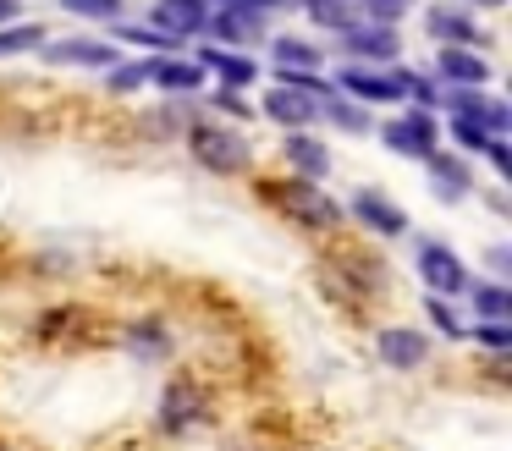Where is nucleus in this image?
I'll return each mask as SVG.
<instances>
[{
	"mask_svg": "<svg viewBox=\"0 0 512 451\" xmlns=\"http://www.w3.org/2000/svg\"><path fill=\"white\" fill-rule=\"evenodd\" d=\"M188 149H193V160H199L204 171H215V176H237V171H248V160H254V143H248L243 132H232V127H215V121H199V127L188 132Z\"/></svg>",
	"mask_w": 512,
	"mask_h": 451,
	"instance_id": "obj_1",
	"label": "nucleus"
},
{
	"mask_svg": "<svg viewBox=\"0 0 512 451\" xmlns=\"http://www.w3.org/2000/svg\"><path fill=\"white\" fill-rule=\"evenodd\" d=\"M281 204H287V215L298 220V226H314V231L342 226V204H336L331 193H320V182H309V176H292V187L281 193Z\"/></svg>",
	"mask_w": 512,
	"mask_h": 451,
	"instance_id": "obj_2",
	"label": "nucleus"
},
{
	"mask_svg": "<svg viewBox=\"0 0 512 451\" xmlns=\"http://www.w3.org/2000/svg\"><path fill=\"white\" fill-rule=\"evenodd\" d=\"M380 143H386L391 154H408V160H430L435 143H441V127H435L430 110H413V116H402V121H386V127H380Z\"/></svg>",
	"mask_w": 512,
	"mask_h": 451,
	"instance_id": "obj_3",
	"label": "nucleus"
},
{
	"mask_svg": "<svg viewBox=\"0 0 512 451\" xmlns=\"http://www.w3.org/2000/svg\"><path fill=\"white\" fill-rule=\"evenodd\" d=\"M419 275H424V286H430V297L468 292V270L446 242H419Z\"/></svg>",
	"mask_w": 512,
	"mask_h": 451,
	"instance_id": "obj_4",
	"label": "nucleus"
},
{
	"mask_svg": "<svg viewBox=\"0 0 512 451\" xmlns=\"http://www.w3.org/2000/svg\"><path fill=\"white\" fill-rule=\"evenodd\" d=\"M210 0H160L149 11V28H160L166 39H188V33H204L210 28Z\"/></svg>",
	"mask_w": 512,
	"mask_h": 451,
	"instance_id": "obj_5",
	"label": "nucleus"
},
{
	"mask_svg": "<svg viewBox=\"0 0 512 451\" xmlns=\"http://www.w3.org/2000/svg\"><path fill=\"white\" fill-rule=\"evenodd\" d=\"M375 358L391 363V369H419L430 358V336L424 330H408V325H391L375 336Z\"/></svg>",
	"mask_w": 512,
	"mask_h": 451,
	"instance_id": "obj_6",
	"label": "nucleus"
},
{
	"mask_svg": "<svg viewBox=\"0 0 512 451\" xmlns=\"http://www.w3.org/2000/svg\"><path fill=\"white\" fill-rule=\"evenodd\" d=\"M342 39L347 55H358V61H397V28H380V22H353V28L336 33Z\"/></svg>",
	"mask_w": 512,
	"mask_h": 451,
	"instance_id": "obj_7",
	"label": "nucleus"
},
{
	"mask_svg": "<svg viewBox=\"0 0 512 451\" xmlns=\"http://www.w3.org/2000/svg\"><path fill=\"white\" fill-rule=\"evenodd\" d=\"M45 61L50 66H100V72H111V66L122 61V50H116V44H100V39H56V44H45Z\"/></svg>",
	"mask_w": 512,
	"mask_h": 451,
	"instance_id": "obj_8",
	"label": "nucleus"
},
{
	"mask_svg": "<svg viewBox=\"0 0 512 451\" xmlns=\"http://www.w3.org/2000/svg\"><path fill=\"white\" fill-rule=\"evenodd\" d=\"M353 215H358V226H369L375 237H402V231H408V215H402L386 193H375V187L353 193Z\"/></svg>",
	"mask_w": 512,
	"mask_h": 451,
	"instance_id": "obj_9",
	"label": "nucleus"
},
{
	"mask_svg": "<svg viewBox=\"0 0 512 451\" xmlns=\"http://www.w3.org/2000/svg\"><path fill=\"white\" fill-rule=\"evenodd\" d=\"M265 116H270V121H281L287 132H303L314 116H320V99H314V94H298V88H281V83H276V88L265 94Z\"/></svg>",
	"mask_w": 512,
	"mask_h": 451,
	"instance_id": "obj_10",
	"label": "nucleus"
},
{
	"mask_svg": "<svg viewBox=\"0 0 512 451\" xmlns=\"http://www.w3.org/2000/svg\"><path fill=\"white\" fill-rule=\"evenodd\" d=\"M424 33H430V39H441V44H485V33L474 28V17H468L463 6H430L424 11Z\"/></svg>",
	"mask_w": 512,
	"mask_h": 451,
	"instance_id": "obj_11",
	"label": "nucleus"
},
{
	"mask_svg": "<svg viewBox=\"0 0 512 451\" xmlns=\"http://www.w3.org/2000/svg\"><path fill=\"white\" fill-rule=\"evenodd\" d=\"M424 165H430V176H435V198H441V204H463L468 187H474V171H468L463 154H441V149H435Z\"/></svg>",
	"mask_w": 512,
	"mask_h": 451,
	"instance_id": "obj_12",
	"label": "nucleus"
},
{
	"mask_svg": "<svg viewBox=\"0 0 512 451\" xmlns=\"http://www.w3.org/2000/svg\"><path fill=\"white\" fill-rule=\"evenodd\" d=\"M210 33L226 44H254L265 39V11H243V6H215L210 11Z\"/></svg>",
	"mask_w": 512,
	"mask_h": 451,
	"instance_id": "obj_13",
	"label": "nucleus"
},
{
	"mask_svg": "<svg viewBox=\"0 0 512 451\" xmlns=\"http://www.w3.org/2000/svg\"><path fill=\"white\" fill-rule=\"evenodd\" d=\"M144 77L160 83V94H193V88H204V66L199 61H171V55L144 61Z\"/></svg>",
	"mask_w": 512,
	"mask_h": 451,
	"instance_id": "obj_14",
	"label": "nucleus"
},
{
	"mask_svg": "<svg viewBox=\"0 0 512 451\" xmlns=\"http://www.w3.org/2000/svg\"><path fill=\"white\" fill-rule=\"evenodd\" d=\"M204 418V402H199V391H193L188 380H177L166 391V402H160V429L166 435H182V429H193Z\"/></svg>",
	"mask_w": 512,
	"mask_h": 451,
	"instance_id": "obj_15",
	"label": "nucleus"
},
{
	"mask_svg": "<svg viewBox=\"0 0 512 451\" xmlns=\"http://www.w3.org/2000/svg\"><path fill=\"white\" fill-rule=\"evenodd\" d=\"M336 88H347V94L364 99V105H391V99H402L397 77L364 72V66H347V72H336Z\"/></svg>",
	"mask_w": 512,
	"mask_h": 451,
	"instance_id": "obj_16",
	"label": "nucleus"
},
{
	"mask_svg": "<svg viewBox=\"0 0 512 451\" xmlns=\"http://www.w3.org/2000/svg\"><path fill=\"white\" fill-rule=\"evenodd\" d=\"M287 160H292V171L298 176H309V182H320L325 171H331V149H325L320 138H309V132H287Z\"/></svg>",
	"mask_w": 512,
	"mask_h": 451,
	"instance_id": "obj_17",
	"label": "nucleus"
},
{
	"mask_svg": "<svg viewBox=\"0 0 512 451\" xmlns=\"http://www.w3.org/2000/svg\"><path fill=\"white\" fill-rule=\"evenodd\" d=\"M435 72H441L446 83H457V88H479L490 77V66L479 61V55H468L463 44H446V50L435 55Z\"/></svg>",
	"mask_w": 512,
	"mask_h": 451,
	"instance_id": "obj_18",
	"label": "nucleus"
},
{
	"mask_svg": "<svg viewBox=\"0 0 512 451\" xmlns=\"http://www.w3.org/2000/svg\"><path fill=\"white\" fill-rule=\"evenodd\" d=\"M199 66H210L221 77V88H248L259 77V66L248 55H232V50H199Z\"/></svg>",
	"mask_w": 512,
	"mask_h": 451,
	"instance_id": "obj_19",
	"label": "nucleus"
},
{
	"mask_svg": "<svg viewBox=\"0 0 512 451\" xmlns=\"http://www.w3.org/2000/svg\"><path fill=\"white\" fill-rule=\"evenodd\" d=\"M270 55H276L281 72H320V50H314L309 39H292V33H281V39L270 44Z\"/></svg>",
	"mask_w": 512,
	"mask_h": 451,
	"instance_id": "obj_20",
	"label": "nucleus"
},
{
	"mask_svg": "<svg viewBox=\"0 0 512 451\" xmlns=\"http://www.w3.org/2000/svg\"><path fill=\"white\" fill-rule=\"evenodd\" d=\"M320 110L331 116V127L353 132V138H364V132L375 127V121H369V110H364V105H353V99H342L336 88H331V99H320Z\"/></svg>",
	"mask_w": 512,
	"mask_h": 451,
	"instance_id": "obj_21",
	"label": "nucleus"
},
{
	"mask_svg": "<svg viewBox=\"0 0 512 451\" xmlns=\"http://www.w3.org/2000/svg\"><path fill=\"white\" fill-rule=\"evenodd\" d=\"M468 297H474V314L485 319V325H507L512 319V292L507 286H468Z\"/></svg>",
	"mask_w": 512,
	"mask_h": 451,
	"instance_id": "obj_22",
	"label": "nucleus"
},
{
	"mask_svg": "<svg viewBox=\"0 0 512 451\" xmlns=\"http://www.w3.org/2000/svg\"><path fill=\"white\" fill-rule=\"evenodd\" d=\"M39 44H45V28L17 17V22L0 28V61H6V55H23V50H39Z\"/></svg>",
	"mask_w": 512,
	"mask_h": 451,
	"instance_id": "obj_23",
	"label": "nucleus"
},
{
	"mask_svg": "<svg viewBox=\"0 0 512 451\" xmlns=\"http://www.w3.org/2000/svg\"><path fill=\"white\" fill-rule=\"evenodd\" d=\"M309 17L320 22V28L342 33V28H353V22H358V6H353V0H325V6H314Z\"/></svg>",
	"mask_w": 512,
	"mask_h": 451,
	"instance_id": "obj_24",
	"label": "nucleus"
},
{
	"mask_svg": "<svg viewBox=\"0 0 512 451\" xmlns=\"http://www.w3.org/2000/svg\"><path fill=\"white\" fill-rule=\"evenodd\" d=\"M424 314H430V325L441 330V336H452V341H463V336H468V325L457 319V308L446 303V297H430V303H424Z\"/></svg>",
	"mask_w": 512,
	"mask_h": 451,
	"instance_id": "obj_25",
	"label": "nucleus"
},
{
	"mask_svg": "<svg viewBox=\"0 0 512 451\" xmlns=\"http://www.w3.org/2000/svg\"><path fill=\"white\" fill-rule=\"evenodd\" d=\"M127 0H61V11H72V17H89V22H116L122 17Z\"/></svg>",
	"mask_w": 512,
	"mask_h": 451,
	"instance_id": "obj_26",
	"label": "nucleus"
},
{
	"mask_svg": "<svg viewBox=\"0 0 512 451\" xmlns=\"http://www.w3.org/2000/svg\"><path fill=\"white\" fill-rule=\"evenodd\" d=\"M105 83H111V94H138V88H144L149 83V77H144V61H116L111 66V72H105Z\"/></svg>",
	"mask_w": 512,
	"mask_h": 451,
	"instance_id": "obj_27",
	"label": "nucleus"
},
{
	"mask_svg": "<svg viewBox=\"0 0 512 451\" xmlns=\"http://www.w3.org/2000/svg\"><path fill=\"white\" fill-rule=\"evenodd\" d=\"M408 6H413V0H358V11H364L369 22H380V28L402 22V17H408Z\"/></svg>",
	"mask_w": 512,
	"mask_h": 451,
	"instance_id": "obj_28",
	"label": "nucleus"
},
{
	"mask_svg": "<svg viewBox=\"0 0 512 451\" xmlns=\"http://www.w3.org/2000/svg\"><path fill=\"white\" fill-rule=\"evenodd\" d=\"M452 143H457L463 154H479V149L490 143V132L479 127V121H468V116H452Z\"/></svg>",
	"mask_w": 512,
	"mask_h": 451,
	"instance_id": "obj_29",
	"label": "nucleus"
},
{
	"mask_svg": "<svg viewBox=\"0 0 512 451\" xmlns=\"http://www.w3.org/2000/svg\"><path fill=\"white\" fill-rule=\"evenodd\" d=\"M133 347L144 352V358H155V352H166V330H160V325H138L133 330Z\"/></svg>",
	"mask_w": 512,
	"mask_h": 451,
	"instance_id": "obj_30",
	"label": "nucleus"
},
{
	"mask_svg": "<svg viewBox=\"0 0 512 451\" xmlns=\"http://www.w3.org/2000/svg\"><path fill=\"white\" fill-rule=\"evenodd\" d=\"M122 39L127 44H155V50H171V44H177V39H166L160 28H122Z\"/></svg>",
	"mask_w": 512,
	"mask_h": 451,
	"instance_id": "obj_31",
	"label": "nucleus"
},
{
	"mask_svg": "<svg viewBox=\"0 0 512 451\" xmlns=\"http://www.w3.org/2000/svg\"><path fill=\"white\" fill-rule=\"evenodd\" d=\"M485 154H490V165H496V176H512V143L507 138H490Z\"/></svg>",
	"mask_w": 512,
	"mask_h": 451,
	"instance_id": "obj_32",
	"label": "nucleus"
},
{
	"mask_svg": "<svg viewBox=\"0 0 512 451\" xmlns=\"http://www.w3.org/2000/svg\"><path fill=\"white\" fill-rule=\"evenodd\" d=\"M215 105H221L226 116H237V121L254 116V110H248V99H237V88H215Z\"/></svg>",
	"mask_w": 512,
	"mask_h": 451,
	"instance_id": "obj_33",
	"label": "nucleus"
},
{
	"mask_svg": "<svg viewBox=\"0 0 512 451\" xmlns=\"http://www.w3.org/2000/svg\"><path fill=\"white\" fill-rule=\"evenodd\" d=\"M474 336H479V341H485V347H490V352H507V347H512V330H507V325H479V330H474Z\"/></svg>",
	"mask_w": 512,
	"mask_h": 451,
	"instance_id": "obj_34",
	"label": "nucleus"
},
{
	"mask_svg": "<svg viewBox=\"0 0 512 451\" xmlns=\"http://www.w3.org/2000/svg\"><path fill=\"white\" fill-rule=\"evenodd\" d=\"M485 264H490L496 275H507V270H512V253H507V248H490V253H485Z\"/></svg>",
	"mask_w": 512,
	"mask_h": 451,
	"instance_id": "obj_35",
	"label": "nucleus"
},
{
	"mask_svg": "<svg viewBox=\"0 0 512 451\" xmlns=\"http://www.w3.org/2000/svg\"><path fill=\"white\" fill-rule=\"evenodd\" d=\"M215 6H243V11H276L281 0H215Z\"/></svg>",
	"mask_w": 512,
	"mask_h": 451,
	"instance_id": "obj_36",
	"label": "nucleus"
},
{
	"mask_svg": "<svg viewBox=\"0 0 512 451\" xmlns=\"http://www.w3.org/2000/svg\"><path fill=\"white\" fill-rule=\"evenodd\" d=\"M23 17V0H0V28H6V22H17Z\"/></svg>",
	"mask_w": 512,
	"mask_h": 451,
	"instance_id": "obj_37",
	"label": "nucleus"
},
{
	"mask_svg": "<svg viewBox=\"0 0 512 451\" xmlns=\"http://www.w3.org/2000/svg\"><path fill=\"white\" fill-rule=\"evenodd\" d=\"M507 0H463V11H501Z\"/></svg>",
	"mask_w": 512,
	"mask_h": 451,
	"instance_id": "obj_38",
	"label": "nucleus"
},
{
	"mask_svg": "<svg viewBox=\"0 0 512 451\" xmlns=\"http://www.w3.org/2000/svg\"><path fill=\"white\" fill-rule=\"evenodd\" d=\"M298 6H303V11H314V6H325V0H298Z\"/></svg>",
	"mask_w": 512,
	"mask_h": 451,
	"instance_id": "obj_39",
	"label": "nucleus"
}]
</instances>
